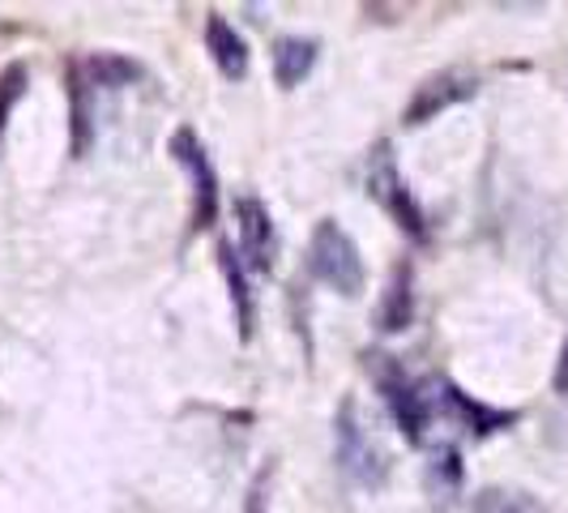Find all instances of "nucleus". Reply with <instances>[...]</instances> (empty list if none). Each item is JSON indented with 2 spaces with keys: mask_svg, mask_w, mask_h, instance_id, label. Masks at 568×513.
<instances>
[{
  "mask_svg": "<svg viewBox=\"0 0 568 513\" xmlns=\"http://www.w3.org/2000/svg\"><path fill=\"white\" fill-rule=\"evenodd\" d=\"M334 462L342 475L364 492H376L389 480V457L381 450V441L372 436V428L364 424L355 399H342L338 415H334Z\"/></svg>",
  "mask_w": 568,
  "mask_h": 513,
  "instance_id": "f257e3e1",
  "label": "nucleus"
},
{
  "mask_svg": "<svg viewBox=\"0 0 568 513\" xmlns=\"http://www.w3.org/2000/svg\"><path fill=\"white\" fill-rule=\"evenodd\" d=\"M308 274L316 283H325L329 291H338L346 300H355L368 274H364V256L359 244L351 240V231L342 228L338 219H321L308 240Z\"/></svg>",
  "mask_w": 568,
  "mask_h": 513,
  "instance_id": "f03ea898",
  "label": "nucleus"
},
{
  "mask_svg": "<svg viewBox=\"0 0 568 513\" xmlns=\"http://www.w3.org/2000/svg\"><path fill=\"white\" fill-rule=\"evenodd\" d=\"M368 372L376 376V390H381V399L389 406V415H394L402 436L410 445H424L427 428L436 420V406H432V394H427L432 385L410 381L406 369L394 364V355H368Z\"/></svg>",
  "mask_w": 568,
  "mask_h": 513,
  "instance_id": "7ed1b4c3",
  "label": "nucleus"
},
{
  "mask_svg": "<svg viewBox=\"0 0 568 513\" xmlns=\"http://www.w3.org/2000/svg\"><path fill=\"white\" fill-rule=\"evenodd\" d=\"M368 198L398 223L406 235H415V240H424L427 235V223H424V210H419V201L410 198V189H406V180H402L398 171V159H394V150L389 142H381L372 150L368 159Z\"/></svg>",
  "mask_w": 568,
  "mask_h": 513,
  "instance_id": "20e7f679",
  "label": "nucleus"
},
{
  "mask_svg": "<svg viewBox=\"0 0 568 513\" xmlns=\"http://www.w3.org/2000/svg\"><path fill=\"white\" fill-rule=\"evenodd\" d=\"M168 150L171 159L189 171V180H193V231L214 228V219H219V175H214V163H210L205 145L197 142L193 129H180Z\"/></svg>",
  "mask_w": 568,
  "mask_h": 513,
  "instance_id": "39448f33",
  "label": "nucleus"
},
{
  "mask_svg": "<svg viewBox=\"0 0 568 513\" xmlns=\"http://www.w3.org/2000/svg\"><path fill=\"white\" fill-rule=\"evenodd\" d=\"M475 90H479V82H475L470 73H462V69H445V73H432L427 82L415 86L410 103L402 108V124L419 129V124L436 120L440 112H449V108H457V103H466V99H470Z\"/></svg>",
  "mask_w": 568,
  "mask_h": 513,
  "instance_id": "423d86ee",
  "label": "nucleus"
},
{
  "mask_svg": "<svg viewBox=\"0 0 568 513\" xmlns=\"http://www.w3.org/2000/svg\"><path fill=\"white\" fill-rule=\"evenodd\" d=\"M235 240H240V256L244 270H270L274 265V219L270 205L256 198H235Z\"/></svg>",
  "mask_w": 568,
  "mask_h": 513,
  "instance_id": "0eeeda50",
  "label": "nucleus"
},
{
  "mask_svg": "<svg viewBox=\"0 0 568 513\" xmlns=\"http://www.w3.org/2000/svg\"><path fill=\"white\" fill-rule=\"evenodd\" d=\"M432 406L440 411H449L457 424L470 428L475 436H487V432H500V428H509L517 415L513 411H491V406H484V402H475L470 394H462L454 381H432Z\"/></svg>",
  "mask_w": 568,
  "mask_h": 513,
  "instance_id": "6e6552de",
  "label": "nucleus"
},
{
  "mask_svg": "<svg viewBox=\"0 0 568 513\" xmlns=\"http://www.w3.org/2000/svg\"><path fill=\"white\" fill-rule=\"evenodd\" d=\"M410 321H415V270L402 261V265H394L389 283L381 291L376 330L381 334H402V330H410Z\"/></svg>",
  "mask_w": 568,
  "mask_h": 513,
  "instance_id": "1a4fd4ad",
  "label": "nucleus"
},
{
  "mask_svg": "<svg viewBox=\"0 0 568 513\" xmlns=\"http://www.w3.org/2000/svg\"><path fill=\"white\" fill-rule=\"evenodd\" d=\"M205 48H210V60L219 64L223 78H231V82L248 78V43H244V34L231 27L223 13H210V22H205Z\"/></svg>",
  "mask_w": 568,
  "mask_h": 513,
  "instance_id": "9d476101",
  "label": "nucleus"
},
{
  "mask_svg": "<svg viewBox=\"0 0 568 513\" xmlns=\"http://www.w3.org/2000/svg\"><path fill=\"white\" fill-rule=\"evenodd\" d=\"M316 52H321V43H316V39H304V34H283V39H274V48H270L274 82L283 86V90H295V86L313 73Z\"/></svg>",
  "mask_w": 568,
  "mask_h": 513,
  "instance_id": "9b49d317",
  "label": "nucleus"
},
{
  "mask_svg": "<svg viewBox=\"0 0 568 513\" xmlns=\"http://www.w3.org/2000/svg\"><path fill=\"white\" fill-rule=\"evenodd\" d=\"M219 265H223V279L231 286V304H235V325H240V339H253L256 325V309H253V291H248V279H244V261L235 256V244L223 240L219 244Z\"/></svg>",
  "mask_w": 568,
  "mask_h": 513,
  "instance_id": "f8f14e48",
  "label": "nucleus"
},
{
  "mask_svg": "<svg viewBox=\"0 0 568 513\" xmlns=\"http://www.w3.org/2000/svg\"><path fill=\"white\" fill-rule=\"evenodd\" d=\"M90 82H85L82 64L69 69V120H73V154L82 159L90 150Z\"/></svg>",
  "mask_w": 568,
  "mask_h": 513,
  "instance_id": "ddd939ff",
  "label": "nucleus"
},
{
  "mask_svg": "<svg viewBox=\"0 0 568 513\" xmlns=\"http://www.w3.org/2000/svg\"><path fill=\"white\" fill-rule=\"evenodd\" d=\"M82 73L90 86H129L133 78H142V64L112 57V52H99V57L82 60Z\"/></svg>",
  "mask_w": 568,
  "mask_h": 513,
  "instance_id": "4468645a",
  "label": "nucleus"
},
{
  "mask_svg": "<svg viewBox=\"0 0 568 513\" xmlns=\"http://www.w3.org/2000/svg\"><path fill=\"white\" fill-rule=\"evenodd\" d=\"M27 82H30L27 64H9V69H0V133H4V124H9L13 108L22 103Z\"/></svg>",
  "mask_w": 568,
  "mask_h": 513,
  "instance_id": "2eb2a0df",
  "label": "nucleus"
},
{
  "mask_svg": "<svg viewBox=\"0 0 568 513\" xmlns=\"http://www.w3.org/2000/svg\"><path fill=\"white\" fill-rule=\"evenodd\" d=\"M470 513H542V510L530 496H521V492H484Z\"/></svg>",
  "mask_w": 568,
  "mask_h": 513,
  "instance_id": "dca6fc26",
  "label": "nucleus"
},
{
  "mask_svg": "<svg viewBox=\"0 0 568 513\" xmlns=\"http://www.w3.org/2000/svg\"><path fill=\"white\" fill-rule=\"evenodd\" d=\"M556 394H568V342L560 346V360H556Z\"/></svg>",
  "mask_w": 568,
  "mask_h": 513,
  "instance_id": "f3484780",
  "label": "nucleus"
},
{
  "mask_svg": "<svg viewBox=\"0 0 568 513\" xmlns=\"http://www.w3.org/2000/svg\"><path fill=\"white\" fill-rule=\"evenodd\" d=\"M261 484H265V475L253 484V492H248V513H261V505H265V492H261Z\"/></svg>",
  "mask_w": 568,
  "mask_h": 513,
  "instance_id": "a211bd4d",
  "label": "nucleus"
}]
</instances>
